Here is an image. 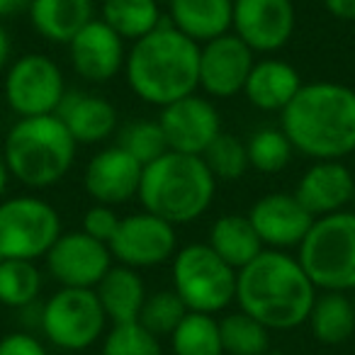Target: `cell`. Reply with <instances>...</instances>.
<instances>
[{
  "instance_id": "6da1fadb",
  "label": "cell",
  "mask_w": 355,
  "mask_h": 355,
  "mask_svg": "<svg viewBox=\"0 0 355 355\" xmlns=\"http://www.w3.org/2000/svg\"><path fill=\"white\" fill-rule=\"evenodd\" d=\"M295 153L311 161H343L355 153V88L336 80L304 83L280 112Z\"/></svg>"
},
{
  "instance_id": "7a4b0ae2",
  "label": "cell",
  "mask_w": 355,
  "mask_h": 355,
  "mask_svg": "<svg viewBox=\"0 0 355 355\" xmlns=\"http://www.w3.org/2000/svg\"><path fill=\"white\" fill-rule=\"evenodd\" d=\"M316 287L297 256L266 248L236 272L239 309L261 321L268 331H292L306 324Z\"/></svg>"
},
{
  "instance_id": "3957f363",
  "label": "cell",
  "mask_w": 355,
  "mask_h": 355,
  "mask_svg": "<svg viewBox=\"0 0 355 355\" xmlns=\"http://www.w3.org/2000/svg\"><path fill=\"white\" fill-rule=\"evenodd\" d=\"M124 78L129 90L153 107H166L195 95L200 90V44L163 17L151 35L132 42Z\"/></svg>"
},
{
  "instance_id": "277c9868",
  "label": "cell",
  "mask_w": 355,
  "mask_h": 355,
  "mask_svg": "<svg viewBox=\"0 0 355 355\" xmlns=\"http://www.w3.org/2000/svg\"><path fill=\"white\" fill-rule=\"evenodd\" d=\"M217 178L205 166L202 156L166 151L144 166L139 202L144 212L166 219L173 227L200 219L214 202Z\"/></svg>"
},
{
  "instance_id": "5b68a950",
  "label": "cell",
  "mask_w": 355,
  "mask_h": 355,
  "mask_svg": "<svg viewBox=\"0 0 355 355\" xmlns=\"http://www.w3.org/2000/svg\"><path fill=\"white\" fill-rule=\"evenodd\" d=\"M78 144L56 114L22 117L8 129L3 141L10 178L30 190H44L61 183L76 163Z\"/></svg>"
},
{
  "instance_id": "8992f818",
  "label": "cell",
  "mask_w": 355,
  "mask_h": 355,
  "mask_svg": "<svg viewBox=\"0 0 355 355\" xmlns=\"http://www.w3.org/2000/svg\"><path fill=\"white\" fill-rule=\"evenodd\" d=\"M297 261L316 290L350 292L355 287V214L350 209L314 219L297 248Z\"/></svg>"
},
{
  "instance_id": "52a82bcc",
  "label": "cell",
  "mask_w": 355,
  "mask_h": 355,
  "mask_svg": "<svg viewBox=\"0 0 355 355\" xmlns=\"http://www.w3.org/2000/svg\"><path fill=\"white\" fill-rule=\"evenodd\" d=\"M173 292L188 311L217 314L236 302V270L224 263L209 243H188L178 248L171 266Z\"/></svg>"
},
{
  "instance_id": "ba28073f",
  "label": "cell",
  "mask_w": 355,
  "mask_h": 355,
  "mask_svg": "<svg viewBox=\"0 0 355 355\" xmlns=\"http://www.w3.org/2000/svg\"><path fill=\"white\" fill-rule=\"evenodd\" d=\"M64 234L61 214L37 195L0 200V256L37 263Z\"/></svg>"
},
{
  "instance_id": "9c48e42d",
  "label": "cell",
  "mask_w": 355,
  "mask_h": 355,
  "mask_svg": "<svg viewBox=\"0 0 355 355\" xmlns=\"http://www.w3.org/2000/svg\"><path fill=\"white\" fill-rule=\"evenodd\" d=\"M105 326H107V316L100 306L95 290L59 287L42 304V334L51 345L66 353H80L95 345L103 338Z\"/></svg>"
},
{
  "instance_id": "30bf717a",
  "label": "cell",
  "mask_w": 355,
  "mask_h": 355,
  "mask_svg": "<svg viewBox=\"0 0 355 355\" xmlns=\"http://www.w3.org/2000/svg\"><path fill=\"white\" fill-rule=\"evenodd\" d=\"M66 90L61 66L51 56L37 51L12 61L3 78V95L17 119L56 114Z\"/></svg>"
},
{
  "instance_id": "8fae6325",
  "label": "cell",
  "mask_w": 355,
  "mask_h": 355,
  "mask_svg": "<svg viewBox=\"0 0 355 355\" xmlns=\"http://www.w3.org/2000/svg\"><path fill=\"white\" fill-rule=\"evenodd\" d=\"M107 246L117 266L144 270L173 261L178 253V232L166 219L141 209L119 219L117 232Z\"/></svg>"
},
{
  "instance_id": "7c38bea8",
  "label": "cell",
  "mask_w": 355,
  "mask_h": 355,
  "mask_svg": "<svg viewBox=\"0 0 355 355\" xmlns=\"http://www.w3.org/2000/svg\"><path fill=\"white\" fill-rule=\"evenodd\" d=\"M292 0H234L232 32L253 54H275L295 37Z\"/></svg>"
},
{
  "instance_id": "4fadbf2b",
  "label": "cell",
  "mask_w": 355,
  "mask_h": 355,
  "mask_svg": "<svg viewBox=\"0 0 355 355\" xmlns=\"http://www.w3.org/2000/svg\"><path fill=\"white\" fill-rule=\"evenodd\" d=\"M46 270L61 287L95 290L112 268L110 246L88 236L83 229L64 232L44 256Z\"/></svg>"
},
{
  "instance_id": "5bb4252c",
  "label": "cell",
  "mask_w": 355,
  "mask_h": 355,
  "mask_svg": "<svg viewBox=\"0 0 355 355\" xmlns=\"http://www.w3.org/2000/svg\"><path fill=\"white\" fill-rule=\"evenodd\" d=\"M158 124L166 137L168 151L202 156L207 146L222 134V117L217 105L205 95H188L161 107Z\"/></svg>"
},
{
  "instance_id": "9a60e30c",
  "label": "cell",
  "mask_w": 355,
  "mask_h": 355,
  "mask_svg": "<svg viewBox=\"0 0 355 355\" xmlns=\"http://www.w3.org/2000/svg\"><path fill=\"white\" fill-rule=\"evenodd\" d=\"M256 54L234 32L200 46V90L207 98L229 100L243 93Z\"/></svg>"
},
{
  "instance_id": "2e32d148",
  "label": "cell",
  "mask_w": 355,
  "mask_h": 355,
  "mask_svg": "<svg viewBox=\"0 0 355 355\" xmlns=\"http://www.w3.org/2000/svg\"><path fill=\"white\" fill-rule=\"evenodd\" d=\"M144 166L127 153L122 146L100 148L83 171V188L93 198V202L117 207L139 195Z\"/></svg>"
},
{
  "instance_id": "e0dca14e",
  "label": "cell",
  "mask_w": 355,
  "mask_h": 355,
  "mask_svg": "<svg viewBox=\"0 0 355 355\" xmlns=\"http://www.w3.org/2000/svg\"><path fill=\"white\" fill-rule=\"evenodd\" d=\"M69 61L71 69L85 83H110L119 71H124L127 61V46L124 40L105 25L100 17L83 27L73 40L69 42Z\"/></svg>"
},
{
  "instance_id": "ac0fdd59",
  "label": "cell",
  "mask_w": 355,
  "mask_h": 355,
  "mask_svg": "<svg viewBox=\"0 0 355 355\" xmlns=\"http://www.w3.org/2000/svg\"><path fill=\"white\" fill-rule=\"evenodd\" d=\"M253 229L266 248L287 251L300 248L304 236L309 234L314 217L302 207L295 193H268L258 198L248 209Z\"/></svg>"
},
{
  "instance_id": "d6986e66",
  "label": "cell",
  "mask_w": 355,
  "mask_h": 355,
  "mask_svg": "<svg viewBox=\"0 0 355 355\" xmlns=\"http://www.w3.org/2000/svg\"><path fill=\"white\" fill-rule=\"evenodd\" d=\"M355 195V173L343 161H311L295 188V198L314 219L343 212Z\"/></svg>"
},
{
  "instance_id": "ffe728a7",
  "label": "cell",
  "mask_w": 355,
  "mask_h": 355,
  "mask_svg": "<svg viewBox=\"0 0 355 355\" xmlns=\"http://www.w3.org/2000/svg\"><path fill=\"white\" fill-rule=\"evenodd\" d=\"M56 117L64 122L78 146L103 144L119 132V114L114 105L90 90H66Z\"/></svg>"
},
{
  "instance_id": "44dd1931",
  "label": "cell",
  "mask_w": 355,
  "mask_h": 355,
  "mask_svg": "<svg viewBox=\"0 0 355 355\" xmlns=\"http://www.w3.org/2000/svg\"><path fill=\"white\" fill-rule=\"evenodd\" d=\"M302 76L282 59H258L243 85V98L261 112H282L302 88Z\"/></svg>"
},
{
  "instance_id": "7402d4cb",
  "label": "cell",
  "mask_w": 355,
  "mask_h": 355,
  "mask_svg": "<svg viewBox=\"0 0 355 355\" xmlns=\"http://www.w3.org/2000/svg\"><path fill=\"white\" fill-rule=\"evenodd\" d=\"M166 20L202 46L232 32L234 0H168Z\"/></svg>"
},
{
  "instance_id": "603a6c76",
  "label": "cell",
  "mask_w": 355,
  "mask_h": 355,
  "mask_svg": "<svg viewBox=\"0 0 355 355\" xmlns=\"http://www.w3.org/2000/svg\"><path fill=\"white\" fill-rule=\"evenodd\" d=\"M30 25L42 40L64 44L95 20V0H32Z\"/></svg>"
},
{
  "instance_id": "cb8c5ba5",
  "label": "cell",
  "mask_w": 355,
  "mask_h": 355,
  "mask_svg": "<svg viewBox=\"0 0 355 355\" xmlns=\"http://www.w3.org/2000/svg\"><path fill=\"white\" fill-rule=\"evenodd\" d=\"M95 295H98L107 321H112L114 326L139 321V314H141V306L146 302L148 292L139 270H132L127 266H112L107 270V275L98 282Z\"/></svg>"
},
{
  "instance_id": "d4e9b609",
  "label": "cell",
  "mask_w": 355,
  "mask_h": 355,
  "mask_svg": "<svg viewBox=\"0 0 355 355\" xmlns=\"http://www.w3.org/2000/svg\"><path fill=\"white\" fill-rule=\"evenodd\" d=\"M207 243L236 272L266 251L248 214H222V217H217L209 227Z\"/></svg>"
},
{
  "instance_id": "484cf974",
  "label": "cell",
  "mask_w": 355,
  "mask_h": 355,
  "mask_svg": "<svg viewBox=\"0 0 355 355\" xmlns=\"http://www.w3.org/2000/svg\"><path fill=\"white\" fill-rule=\"evenodd\" d=\"M306 324H309L311 334L319 343H345L355 334L353 302L345 292H321V295H316Z\"/></svg>"
},
{
  "instance_id": "4316f807",
  "label": "cell",
  "mask_w": 355,
  "mask_h": 355,
  "mask_svg": "<svg viewBox=\"0 0 355 355\" xmlns=\"http://www.w3.org/2000/svg\"><path fill=\"white\" fill-rule=\"evenodd\" d=\"M100 20L124 42H137L161 25L163 12L158 0H103Z\"/></svg>"
},
{
  "instance_id": "83f0119b",
  "label": "cell",
  "mask_w": 355,
  "mask_h": 355,
  "mask_svg": "<svg viewBox=\"0 0 355 355\" xmlns=\"http://www.w3.org/2000/svg\"><path fill=\"white\" fill-rule=\"evenodd\" d=\"M173 355H224L219 321L212 314L188 311L171 334Z\"/></svg>"
},
{
  "instance_id": "f1b7e54d",
  "label": "cell",
  "mask_w": 355,
  "mask_h": 355,
  "mask_svg": "<svg viewBox=\"0 0 355 355\" xmlns=\"http://www.w3.org/2000/svg\"><path fill=\"white\" fill-rule=\"evenodd\" d=\"M42 295V270L32 261L0 263V304L10 309H27Z\"/></svg>"
},
{
  "instance_id": "f546056e",
  "label": "cell",
  "mask_w": 355,
  "mask_h": 355,
  "mask_svg": "<svg viewBox=\"0 0 355 355\" xmlns=\"http://www.w3.org/2000/svg\"><path fill=\"white\" fill-rule=\"evenodd\" d=\"M219 334H222L224 355L270 353V331L241 309L219 319Z\"/></svg>"
},
{
  "instance_id": "4dcf8cb0",
  "label": "cell",
  "mask_w": 355,
  "mask_h": 355,
  "mask_svg": "<svg viewBox=\"0 0 355 355\" xmlns=\"http://www.w3.org/2000/svg\"><path fill=\"white\" fill-rule=\"evenodd\" d=\"M248 163L263 175H275L290 166L295 148L280 127H261L246 141Z\"/></svg>"
},
{
  "instance_id": "1f68e13d",
  "label": "cell",
  "mask_w": 355,
  "mask_h": 355,
  "mask_svg": "<svg viewBox=\"0 0 355 355\" xmlns=\"http://www.w3.org/2000/svg\"><path fill=\"white\" fill-rule=\"evenodd\" d=\"M205 166L209 168L214 178L219 180H241L246 175V171L251 168L248 163V151H246V141H241L234 134L222 132L212 144L207 146V151L202 153Z\"/></svg>"
},
{
  "instance_id": "d6a6232c",
  "label": "cell",
  "mask_w": 355,
  "mask_h": 355,
  "mask_svg": "<svg viewBox=\"0 0 355 355\" xmlns=\"http://www.w3.org/2000/svg\"><path fill=\"white\" fill-rule=\"evenodd\" d=\"M117 146L132 153L141 166H148L158 156L168 151L166 137L158 124V119H139V122L124 124L117 132Z\"/></svg>"
},
{
  "instance_id": "836d02e7",
  "label": "cell",
  "mask_w": 355,
  "mask_h": 355,
  "mask_svg": "<svg viewBox=\"0 0 355 355\" xmlns=\"http://www.w3.org/2000/svg\"><path fill=\"white\" fill-rule=\"evenodd\" d=\"M185 314H188V306L175 292L158 290L146 297L141 314H139V324L151 331L156 338H161V336H171L178 329V324L185 319Z\"/></svg>"
},
{
  "instance_id": "e575fe53",
  "label": "cell",
  "mask_w": 355,
  "mask_h": 355,
  "mask_svg": "<svg viewBox=\"0 0 355 355\" xmlns=\"http://www.w3.org/2000/svg\"><path fill=\"white\" fill-rule=\"evenodd\" d=\"M103 355H163L161 340L139 321L114 324L103 338Z\"/></svg>"
},
{
  "instance_id": "d590c367",
  "label": "cell",
  "mask_w": 355,
  "mask_h": 355,
  "mask_svg": "<svg viewBox=\"0 0 355 355\" xmlns=\"http://www.w3.org/2000/svg\"><path fill=\"white\" fill-rule=\"evenodd\" d=\"M119 214L114 207H107V205H98L95 202L93 207H88V212L83 214V232L88 234V236L98 239V241L103 243H110V239L114 236V232H117L119 227Z\"/></svg>"
},
{
  "instance_id": "8d00e7d4",
  "label": "cell",
  "mask_w": 355,
  "mask_h": 355,
  "mask_svg": "<svg viewBox=\"0 0 355 355\" xmlns=\"http://www.w3.org/2000/svg\"><path fill=\"white\" fill-rule=\"evenodd\" d=\"M0 355H49L46 345L30 331H12L0 338Z\"/></svg>"
},
{
  "instance_id": "74e56055",
  "label": "cell",
  "mask_w": 355,
  "mask_h": 355,
  "mask_svg": "<svg viewBox=\"0 0 355 355\" xmlns=\"http://www.w3.org/2000/svg\"><path fill=\"white\" fill-rule=\"evenodd\" d=\"M321 6L334 20L355 22V0H321Z\"/></svg>"
},
{
  "instance_id": "f35d334b",
  "label": "cell",
  "mask_w": 355,
  "mask_h": 355,
  "mask_svg": "<svg viewBox=\"0 0 355 355\" xmlns=\"http://www.w3.org/2000/svg\"><path fill=\"white\" fill-rule=\"evenodd\" d=\"M12 64V40L10 32L6 30L3 20H0V71H6Z\"/></svg>"
},
{
  "instance_id": "ab89813d",
  "label": "cell",
  "mask_w": 355,
  "mask_h": 355,
  "mask_svg": "<svg viewBox=\"0 0 355 355\" xmlns=\"http://www.w3.org/2000/svg\"><path fill=\"white\" fill-rule=\"evenodd\" d=\"M30 6H32V0H0V20H8V17L27 12Z\"/></svg>"
},
{
  "instance_id": "60d3db41",
  "label": "cell",
  "mask_w": 355,
  "mask_h": 355,
  "mask_svg": "<svg viewBox=\"0 0 355 355\" xmlns=\"http://www.w3.org/2000/svg\"><path fill=\"white\" fill-rule=\"evenodd\" d=\"M8 183H10V171H8L6 156H3V151H0V200H6Z\"/></svg>"
},
{
  "instance_id": "b9f144b4",
  "label": "cell",
  "mask_w": 355,
  "mask_h": 355,
  "mask_svg": "<svg viewBox=\"0 0 355 355\" xmlns=\"http://www.w3.org/2000/svg\"><path fill=\"white\" fill-rule=\"evenodd\" d=\"M350 302H353V311H355V287L350 290Z\"/></svg>"
},
{
  "instance_id": "7bdbcfd3",
  "label": "cell",
  "mask_w": 355,
  "mask_h": 355,
  "mask_svg": "<svg viewBox=\"0 0 355 355\" xmlns=\"http://www.w3.org/2000/svg\"><path fill=\"white\" fill-rule=\"evenodd\" d=\"M348 209H350V212L355 214V195H353V202H350V207H348Z\"/></svg>"
},
{
  "instance_id": "ee69618b",
  "label": "cell",
  "mask_w": 355,
  "mask_h": 355,
  "mask_svg": "<svg viewBox=\"0 0 355 355\" xmlns=\"http://www.w3.org/2000/svg\"><path fill=\"white\" fill-rule=\"evenodd\" d=\"M266 355H280V353H266Z\"/></svg>"
},
{
  "instance_id": "f6af8a7d",
  "label": "cell",
  "mask_w": 355,
  "mask_h": 355,
  "mask_svg": "<svg viewBox=\"0 0 355 355\" xmlns=\"http://www.w3.org/2000/svg\"><path fill=\"white\" fill-rule=\"evenodd\" d=\"M3 261H6V258H3V256H0V263H3Z\"/></svg>"
},
{
  "instance_id": "bcb514c9",
  "label": "cell",
  "mask_w": 355,
  "mask_h": 355,
  "mask_svg": "<svg viewBox=\"0 0 355 355\" xmlns=\"http://www.w3.org/2000/svg\"><path fill=\"white\" fill-rule=\"evenodd\" d=\"M353 161H355V153H353Z\"/></svg>"
}]
</instances>
